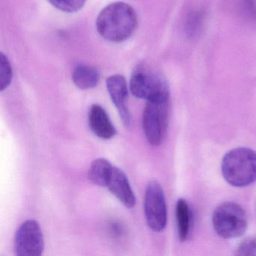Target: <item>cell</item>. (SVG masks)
Returning a JSON list of instances; mask_svg holds the SVG:
<instances>
[{
  "label": "cell",
  "mask_w": 256,
  "mask_h": 256,
  "mask_svg": "<svg viewBox=\"0 0 256 256\" xmlns=\"http://www.w3.org/2000/svg\"><path fill=\"white\" fill-rule=\"evenodd\" d=\"M134 8L122 2H116L102 10L96 20L98 34L112 42H122L132 35L137 28Z\"/></svg>",
  "instance_id": "cell-1"
},
{
  "label": "cell",
  "mask_w": 256,
  "mask_h": 256,
  "mask_svg": "<svg viewBox=\"0 0 256 256\" xmlns=\"http://www.w3.org/2000/svg\"><path fill=\"white\" fill-rule=\"evenodd\" d=\"M222 173L224 180L235 187H245L256 181V152L246 148H238L223 157Z\"/></svg>",
  "instance_id": "cell-2"
},
{
  "label": "cell",
  "mask_w": 256,
  "mask_h": 256,
  "mask_svg": "<svg viewBox=\"0 0 256 256\" xmlns=\"http://www.w3.org/2000/svg\"><path fill=\"white\" fill-rule=\"evenodd\" d=\"M212 222L214 230L224 239L240 238L248 227L245 210L234 202H224L218 205L212 214Z\"/></svg>",
  "instance_id": "cell-3"
},
{
  "label": "cell",
  "mask_w": 256,
  "mask_h": 256,
  "mask_svg": "<svg viewBox=\"0 0 256 256\" xmlns=\"http://www.w3.org/2000/svg\"><path fill=\"white\" fill-rule=\"evenodd\" d=\"M170 100L146 101L142 116V126L146 140L154 146L164 142L168 127Z\"/></svg>",
  "instance_id": "cell-4"
},
{
  "label": "cell",
  "mask_w": 256,
  "mask_h": 256,
  "mask_svg": "<svg viewBox=\"0 0 256 256\" xmlns=\"http://www.w3.org/2000/svg\"><path fill=\"white\" fill-rule=\"evenodd\" d=\"M130 86L136 98L146 101L170 100L168 85L164 77L144 67H138L133 72Z\"/></svg>",
  "instance_id": "cell-5"
},
{
  "label": "cell",
  "mask_w": 256,
  "mask_h": 256,
  "mask_svg": "<svg viewBox=\"0 0 256 256\" xmlns=\"http://www.w3.org/2000/svg\"><path fill=\"white\" fill-rule=\"evenodd\" d=\"M144 208L150 228L156 232L164 230L167 224V205L164 192L157 181H150L146 186Z\"/></svg>",
  "instance_id": "cell-6"
},
{
  "label": "cell",
  "mask_w": 256,
  "mask_h": 256,
  "mask_svg": "<svg viewBox=\"0 0 256 256\" xmlns=\"http://www.w3.org/2000/svg\"><path fill=\"white\" fill-rule=\"evenodd\" d=\"M44 248V236L40 224L32 220L24 222L14 236L16 256H40Z\"/></svg>",
  "instance_id": "cell-7"
},
{
  "label": "cell",
  "mask_w": 256,
  "mask_h": 256,
  "mask_svg": "<svg viewBox=\"0 0 256 256\" xmlns=\"http://www.w3.org/2000/svg\"><path fill=\"white\" fill-rule=\"evenodd\" d=\"M106 86L124 126L127 128H131L133 119L128 107V88L125 78L120 74L110 76L106 80Z\"/></svg>",
  "instance_id": "cell-8"
},
{
  "label": "cell",
  "mask_w": 256,
  "mask_h": 256,
  "mask_svg": "<svg viewBox=\"0 0 256 256\" xmlns=\"http://www.w3.org/2000/svg\"><path fill=\"white\" fill-rule=\"evenodd\" d=\"M109 191L127 208H133L136 199L126 175L120 169L114 166L107 184Z\"/></svg>",
  "instance_id": "cell-9"
},
{
  "label": "cell",
  "mask_w": 256,
  "mask_h": 256,
  "mask_svg": "<svg viewBox=\"0 0 256 256\" xmlns=\"http://www.w3.org/2000/svg\"><path fill=\"white\" fill-rule=\"evenodd\" d=\"M89 126L95 136L104 140L112 138L116 134V130L107 112L100 104H92L88 116Z\"/></svg>",
  "instance_id": "cell-10"
},
{
  "label": "cell",
  "mask_w": 256,
  "mask_h": 256,
  "mask_svg": "<svg viewBox=\"0 0 256 256\" xmlns=\"http://www.w3.org/2000/svg\"><path fill=\"white\" fill-rule=\"evenodd\" d=\"M176 226L180 240L185 242L191 233L192 214L186 200L180 198L176 204Z\"/></svg>",
  "instance_id": "cell-11"
},
{
  "label": "cell",
  "mask_w": 256,
  "mask_h": 256,
  "mask_svg": "<svg viewBox=\"0 0 256 256\" xmlns=\"http://www.w3.org/2000/svg\"><path fill=\"white\" fill-rule=\"evenodd\" d=\"M72 80L79 89H92L96 86L100 82V72L94 67L78 65L73 71Z\"/></svg>",
  "instance_id": "cell-12"
},
{
  "label": "cell",
  "mask_w": 256,
  "mask_h": 256,
  "mask_svg": "<svg viewBox=\"0 0 256 256\" xmlns=\"http://www.w3.org/2000/svg\"><path fill=\"white\" fill-rule=\"evenodd\" d=\"M113 168L114 166L108 160L104 158H97L91 164L88 178L95 185L106 187Z\"/></svg>",
  "instance_id": "cell-13"
},
{
  "label": "cell",
  "mask_w": 256,
  "mask_h": 256,
  "mask_svg": "<svg viewBox=\"0 0 256 256\" xmlns=\"http://www.w3.org/2000/svg\"><path fill=\"white\" fill-rule=\"evenodd\" d=\"M204 16L200 12L194 11L188 14L186 23V32L190 38H196L200 34L203 25Z\"/></svg>",
  "instance_id": "cell-14"
},
{
  "label": "cell",
  "mask_w": 256,
  "mask_h": 256,
  "mask_svg": "<svg viewBox=\"0 0 256 256\" xmlns=\"http://www.w3.org/2000/svg\"><path fill=\"white\" fill-rule=\"evenodd\" d=\"M12 78V70L11 64L7 56L1 53L0 54V90L1 92L11 84Z\"/></svg>",
  "instance_id": "cell-15"
},
{
  "label": "cell",
  "mask_w": 256,
  "mask_h": 256,
  "mask_svg": "<svg viewBox=\"0 0 256 256\" xmlns=\"http://www.w3.org/2000/svg\"><path fill=\"white\" fill-rule=\"evenodd\" d=\"M55 8L67 13H74L83 8L86 0H48Z\"/></svg>",
  "instance_id": "cell-16"
},
{
  "label": "cell",
  "mask_w": 256,
  "mask_h": 256,
  "mask_svg": "<svg viewBox=\"0 0 256 256\" xmlns=\"http://www.w3.org/2000/svg\"><path fill=\"white\" fill-rule=\"evenodd\" d=\"M236 256H256V236L244 240L236 250Z\"/></svg>",
  "instance_id": "cell-17"
},
{
  "label": "cell",
  "mask_w": 256,
  "mask_h": 256,
  "mask_svg": "<svg viewBox=\"0 0 256 256\" xmlns=\"http://www.w3.org/2000/svg\"><path fill=\"white\" fill-rule=\"evenodd\" d=\"M244 8L250 17L256 18V0H244Z\"/></svg>",
  "instance_id": "cell-18"
}]
</instances>
